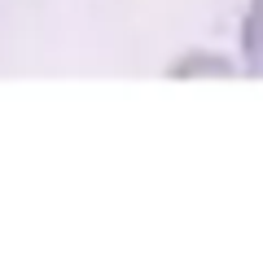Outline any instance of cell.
<instances>
[{"instance_id": "1", "label": "cell", "mask_w": 263, "mask_h": 258, "mask_svg": "<svg viewBox=\"0 0 263 258\" xmlns=\"http://www.w3.org/2000/svg\"><path fill=\"white\" fill-rule=\"evenodd\" d=\"M241 66L246 74L263 79V0H250L241 13Z\"/></svg>"}]
</instances>
